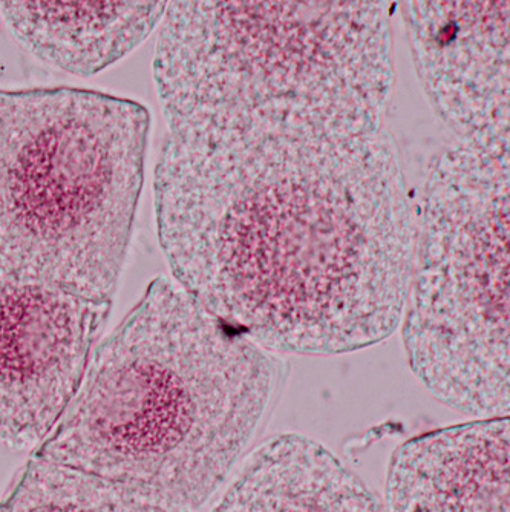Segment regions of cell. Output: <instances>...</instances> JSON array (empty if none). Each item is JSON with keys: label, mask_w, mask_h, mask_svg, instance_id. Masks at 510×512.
Segmentation results:
<instances>
[{"label": "cell", "mask_w": 510, "mask_h": 512, "mask_svg": "<svg viewBox=\"0 0 510 512\" xmlns=\"http://www.w3.org/2000/svg\"><path fill=\"white\" fill-rule=\"evenodd\" d=\"M111 301L0 275V445L37 447L76 396Z\"/></svg>", "instance_id": "obj_6"}, {"label": "cell", "mask_w": 510, "mask_h": 512, "mask_svg": "<svg viewBox=\"0 0 510 512\" xmlns=\"http://www.w3.org/2000/svg\"><path fill=\"white\" fill-rule=\"evenodd\" d=\"M412 62L455 140L509 149V2H402Z\"/></svg>", "instance_id": "obj_7"}, {"label": "cell", "mask_w": 510, "mask_h": 512, "mask_svg": "<svg viewBox=\"0 0 510 512\" xmlns=\"http://www.w3.org/2000/svg\"><path fill=\"white\" fill-rule=\"evenodd\" d=\"M152 115L94 89H0V275L114 302Z\"/></svg>", "instance_id": "obj_4"}, {"label": "cell", "mask_w": 510, "mask_h": 512, "mask_svg": "<svg viewBox=\"0 0 510 512\" xmlns=\"http://www.w3.org/2000/svg\"><path fill=\"white\" fill-rule=\"evenodd\" d=\"M210 512H386L333 451L298 433L253 448Z\"/></svg>", "instance_id": "obj_10"}, {"label": "cell", "mask_w": 510, "mask_h": 512, "mask_svg": "<svg viewBox=\"0 0 510 512\" xmlns=\"http://www.w3.org/2000/svg\"><path fill=\"white\" fill-rule=\"evenodd\" d=\"M167 2H0L17 42L46 65L92 77L137 50L158 27Z\"/></svg>", "instance_id": "obj_9"}, {"label": "cell", "mask_w": 510, "mask_h": 512, "mask_svg": "<svg viewBox=\"0 0 510 512\" xmlns=\"http://www.w3.org/2000/svg\"><path fill=\"white\" fill-rule=\"evenodd\" d=\"M0 512H183L129 486L33 456L0 500Z\"/></svg>", "instance_id": "obj_11"}, {"label": "cell", "mask_w": 510, "mask_h": 512, "mask_svg": "<svg viewBox=\"0 0 510 512\" xmlns=\"http://www.w3.org/2000/svg\"><path fill=\"white\" fill-rule=\"evenodd\" d=\"M509 417L449 425L391 457L386 512H509Z\"/></svg>", "instance_id": "obj_8"}, {"label": "cell", "mask_w": 510, "mask_h": 512, "mask_svg": "<svg viewBox=\"0 0 510 512\" xmlns=\"http://www.w3.org/2000/svg\"><path fill=\"white\" fill-rule=\"evenodd\" d=\"M400 325L432 398L472 416L509 414V149L452 138L429 158Z\"/></svg>", "instance_id": "obj_5"}, {"label": "cell", "mask_w": 510, "mask_h": 512, "mask_svg": "<svg viewBox=\"0 0 510 512\" xmlns=\"http://www.w3.org/2000/svg\"><path fill=\"white\" fill-rule=\"evenodd\" d=\"M390 2H167L154 80L169 137H356L396 85Z\"/></svg>", "instance_id": "obj_3"}, {"label": "cell", "mask_w": 510, "mask_h": 512, "mask_svg": "<svg viewBox=\"0 0 510 512\" xmlns=\"http://www.w3.org/2000/svg\"><path fill=\"white\" fill-rule=\"evenodd\" d=\"M288 375L284 356L157 276L95 345L76 396L34 456L198 512L269 425Z\"/></svg>", "instance_id": "obj_2"}, {"label": "cell", "mask_w": 510, "mask_h": 512, "mask_svg": "<svg viewBox=\"0 0 510 512\" xmlns=\"http://www.w3.org/2000/svg\"><path fill=\"white\" fill-rule=\"evenodd\" d=\"M154 200L175 283L267 352L347 355L399 329L414 198L388 129L169 137Z\"/></svg>", "instance_id": "obj_1"}]
</instances>
